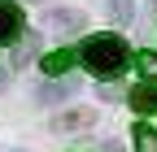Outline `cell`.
<instances>
[{"instance_id":"obj_1","label":"cell","mask_w":157,"mask_h":152,"mask_svg":"<svg viewBox=\"0 0 157 152\" xmlns=\"http://www.w3.org/2000/svg\"><path fill=\"white\" fill-rule=\"evenodd\" d=\"M78 61H83L96 78H105V83H113L118 74H122V65L131 61V48H127V39H118L113 31H105V35H92V39H83V48H78Z\"/></svg>"},{"instance_id":"obj_2","label":"cell","mask_w":157,"mask_h":152,"mask_svg":"<svg viewBox=\"0 0 157 152\" xmlns=\"http://www.w3.org/2000/svg\"><path fill=\"white\" fill-rule=\"evenodd\" d=\"M22 9L13 5V0H0V48L13 44V39H22Z\"/></svg>"},{"instance_id":"obj_3","label":"cell","mask_w":157,"mask_h":152,"mask_svg":"<svg viewBox=\"0 0 157 152\" xmlns=\"http://www.w3.org/2000/svg\"><path fill=\"white\" fill-rule=\"evenodd\" d=\"M83 22H87V17L83 13H78V9H48V17H44V26L48 31H83Z\"/></svg>"},{"instance_id":"obj_4","label":"cell","mask_w":157,"mask_h":152,"mask_svg":"<svg viewBox=\"0 0 157 152\" xmlns=\"http://www.w3.org/2000/svg\"><path fill=\"white\" fill-rule=\"evenodd\" d=\"M127 100H131L135 113L153 118V113H157V83H140V87H131V91H127Z\"/></svg>"},{"instance_id":"obj_5","label":"cell","mask_w":157,"mask_h":152,"mask_svg":"<svg viewBox=\"0 0 157 152\" xmlns=\"http://www.w3.org/2000/svg\"><path fill=\"white\" fill-rule=\"evenodd\" d=\"M74 91H78L74 83H44L35 96H39V104H61V100H70V96H74Z\"/></svg>"},{"instance_id":"obj_6","label":"cell","mask_w":157,"mask_h":152,"mask_svg":"<svg viewBox=\"0 0 157 152\" xmlns=\"http://www.w3.org/2000/svg\"><path fill=\"white\" fill-rule=\"evenodd\" d=\"M74 61H78V52H74V48H57V52L44 56V74H66Z\"/></svg>"},{"instance_id":"obj_7","label":"cell","mask_w":157,"mask_h":152,"mask_svg":"<svg viewBox=\"0 0 157 152\" xmlns=\"http://www.w3.org/2000/svg\"><path fill=\"white\" fill-rule=\"evenodd\" d=\"M135 70L144 74V83H157V52H135Z\"/></svg>"},{"instance_id":"obj_8","label":"cell","mask_w":157,"mask_h":152,"mask_svg":"<svg viewBox=\"0 0 157 152\" xmlns=\"http://www.w3.org/2000/svg\"><path fill=\"white\" fill-rule=\"evenodd\" d=\"M92 118H96L92 109H83V113H61L52 126H57V130H70V126H92Z\"/></svg>"},{"instance_id":"obj_9","label":"cell","mask_w":157,"mask_h":152,"mask_svg":"<svg viewBox=\"0 0 157 152\" xmlns=\"http://www.w3.org/2000/svg\"><path fill=\"white\" fill-rule=\"evenodd\" d=\"M131 139H135V152H157V130H148L144 122L135 126V135H131Z\"/></svg>"},{"instance_id":"obj_10","label":"cell","mask_w":157,"mask_h":152,"mask_svg":"<svg viewBox=\"0 0 157 152\" xmlns=\"http://www.w3.org/2000/svg\"><path fill=\"white\" fill-rule=\"evenodd\" d=\"M105 13L113 17V22H118V26H127L135 9H131V0H109V5H105Z\"/></svg>"},{"instance_id":"obj_11","label":"cell","mask_w":157,"mask_h":152,"mask_svg":"<svg viewBox=\"0 0 157 152\" xmlns=\"http://www.w3.org/2000/svg\"><path fill=\"white\" fill-rule=\"evenodd\" d=\"M122 96V87H118V78L113 83H101V100H118Z\"/></svg>"}]
</instances>
